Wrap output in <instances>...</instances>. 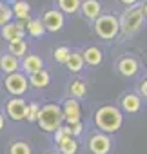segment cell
<instances>
[{
    "instance_id": "1",
    "label": "cell",
    "mask_w": 147,
    "mask_h": 154,
    "mask_svg": "<svg viewBox=\"0 0 147 154\" xmlns=\"http://www.w3.org/2000/svg\"><path fill=\"white\" fill-rule=\"evenodd\" d=\"M122 120H124V118H122V112H120L116 107H111V105L98 109V112H96V116H95L96 125H98L102 131H105V132H114V131H118V129L122 127Z\"/></svg>"
},
{
    "instance_id": "2",
    "label": "cell",
    "mask_w": 147,
    "mask_h": 154,
    "mask_svg": "<svg viewBox=\"0 0 147 154\" xmlns=\"http://www.w3.org/2000/svg\"><path fill=\"white\" fill-rule=\"evenodd\" d=\"M38 123L44 131L51 132V131H58L60 125H62V120H64V112L58 105L55 103H49V105H44L40 111H38Z\"/></svg>"
},
{
    "instance_id": "3",
    "label": "cell",
    "mask_w": 147,
    "mask_h": 154,
    "mask_svg": "<svg viewBox=\"0 0 147 154\" xmlns=\"http://www.w3.org/2000/svg\"><path fill=\"white\" fill-rule=\"evenodd\" d=\"M95 29H96V35H98V36L109 40V38H114V36H116V33H118V29H120V24H118V20H116L114 17L104 15V17H100V18L96 20Z\"/></svg>"
},
{
    "instance_id": "4",
    "label": "cell",
    "mask_w": 147,
    "mask_h": 154,
    "mask_svg": "<svg viewBox=\"0 0 147 154\" xmlns=\"http://www.w3.org/2000/svg\"><path fill=\"white\" fill-rule=\"evenodd\" d=\"M142 18H143V9H142V8H133V9H129V11L125 13V17H124V24H122L124 31H125L127 35L134 33V31L142 26Z\"/></svg>"
},
{
    "instance_id": "5",
    "label": "cell",
    "mask_w": 147,
    "mask_h": 154,
    "mask_svg": "<svg viewBox=\"0 0 147 154\" xmlns=\"http://www.w3.org/2000/svg\"><path fill=\"white\" fill-rule=\"evenodd\" d=\"M6 89H8L11 94H22V93H26V89H27V80L24 78L22 74L13 72V74H9L8 78H6Z\"/></svg>"
},
{
    "instance_id": "6",
    "label": "cell",
    "mask_w": 147,
    "mask_h": 154,
    "mask_svg": "<svg viewBox=\"0 0 147 154\" xmlns=\"http://www.w3.org/2000/svg\"><path fill=\"white\" fill-rule=\"evenodd\" d=\"M89 149L93 154H107L111 150V140L104 134H96L89 141Z\"/></svg>"
},
{
    "instance_id": "7",
    "label": "cell",
    "mask_w": 147,
    "mask_h": 154,
    "mask_svg": "<svg viewBox=\"0 0 147 154\" xmlns=\"http://www.w3.org/2000/svg\"><path fill=\"white\" fill-rule=\"evenodd\" d=\"M62 112H64V118L67 120L69 125L80 122V105H78L77 100H67L65 105H64V111H62Z\"/></svg>"
},
{
    "instance_id": "8",
    "label": "cell",
    "mask_w": 147,
    "mask_h": 154,
    "mask_svg": "<svg viewBox=\"0 0 147 154\" xmlns=\"http://www.w3.org/2000/svg\"><path fill=\"white\" fill-rule=\"evenodd\" d=\"M64 26V17L60 11H47L44 17V29L49 31H60Z\"/></svg>"
},
{
    "instance_id": "9",
    "label": "cell",
    "mask_w": 147,
    "mask_h": 154,
    "mask_svg": "<svg viewBox=\"0 0 147 154\" xmlns=\"http://www.w3.org/2000/svg\"><path fill=\"white\" fill-rule=\"evenodd\" d=\"M8 114L11 120H24L26 118V103L20 98H13L8 102Z\"/></svg>"
},
{
    "instance_id": "10",
    "label": "cell",
    "mask_w": 147,
    "mask_h": 154,
    "mask_svg": "<svg viewBox=\"0 0 147 154\" xmlns=\"http://www.w3.org/2000/svg\"><path fill=\"white\" fill-rule=\"evenodd\" d=\"M2 36L9 42H17V40H22L24 36V27L22 24H6L4 29H2Z\"/></svg>"
},
{
    "instance_id": "11",
    "label": "cell",
    "mask_w": 147,
    "mask_h": 154,
    "mask_svg": "<svg viewBox=\"0 0 147 154\" xmlns=\"http://www.w3.org/2000/svg\"><path fill=\"white\" fill-rule=\"evenodd\" d=\"M58 145H60V152L62 154H77V150H78V143L75 141V138L67 136V134L58 140Z\"/></svg>"
},
{
    "instance_id": "12",
    "label": "cell",
    "mask_w": 147,
    "mask_h": 154,
    "mask_svg": "<svg viewBox=\"0 0 147 154\" xmlns=\"http://www.w3.org/2000/svg\"><path fill=\"white\" fill-rule=\"evenodd\" d=\"M80 6H82V13L87 18H98L100 17V4L96 0H86V2H82Z\"/></svg>"
},
{
    "instance_id": "13",
    "label": "cell",
    "mask_w": 147,
    "mask_h": 154,
    "mask_svg": "<svg viewBox=\"0 0 147 154\" xmlns=\"http://www.w3.org/2000/svg\"><path fill=\"white\" fill-rule=\"evenodd\" d=\"M118 69H120V72H122L124 76H133V74H136V71H138V63H136L133 58H124V60L120 62Z\"/></svg>"
},
{
    "instance_id": "14",
    "label": "cell",
    "mask_w": 147,
    "mask_h": 154,
    "mask_svg": "<svg viewBox=\"0 0 147 154\" xmlns=\"http://www.w3.org/2000/svg\"><path fill=\"white\" fill-rule=\"evenodd\" d=\"M0 67H2L6 72L13 74L18 69V58H15L13 54H6V56H2V60H0Z\"/></svg>"
},
{
    "instance_id": "15",
    "label": "cell",
    "mask_w": 147,
    "mask_h": 154,
    "mask_svg": "<svg viewBox=\"0 0 147 154\" xmlns=\"http://www.w3.org/2000/svg\"><path fill=\"white\" fill-rule=\"evenodd\" d=\"M82 60H86V62L91 63V65H98V63L102 62V51H100L98 47H89V49H86Z\"/></svg>"
},
{
    "instance_id": "16",
    "label": "cell",
    "mask_w": 147,
    "mask_h": 154,
    "mask_svg": "<svg viewBox=\"0 0 147 154\" xmlns=\"http://www.w3.org/2000/svg\"><path fill=\"white\" fill-rule=\"evenodd\" d=\"M29 84L33 87H45L49 84V74L45 71H36L31 74V78H29Z\"/></svg>"
},
{
    "instance_id": "17",
    "label": "cell",
    "mask_w": 147,
    "mask_h": 154,
    "mask_svg": "<svg viewBox=\"0 0 147 154\" xmlns=\"http://www.w3.org/2000/svg\"><path fill=\"white\" fill-rule=\"evenodd\" d=\"M122 105H124V109H125L127 112H136V111L140 109V98H138L136 94H133V93H131V94H125Z\"/></svg>"
},
{
    "instance_id": "18",
    "label": "cell",
    "mask_w": 147,
    "mask_h": 154,
    "mask_svg": "<svg viewBox=\"0 0 147 154\" xmlns=\"http://www.w3.org/2000/svg\"><path fill=\"white\" fill-rule=\"evenodd\" d=\"M24 69L27 71V72H36V71H42V60L38 58V56H35V54H31V56H27L26 60H24Z\"/></svg>"
},
{
    "instance_id": "19",
    "label": "cell",
    "mask_w": 147,
    "mask_h": 154,
    "mask_svg": "<svg viewBox=\"0 0 147 154\" xmlns=\"http://www.w3.org/2000/svg\"><path fill=\"white\" fill-rule=\"evenodd\" d=\"M65 63H67V67H69V71H73V72H78V71L82 69V65H84V60H82V54H78V53H71Z\"/></svg>"
},
{
    "instance_id": "20",
    "label": "cell",
    "mask_w": 147,
    "mask_h": 154,
    "mask_svg": "<svg viewBox=\"0 0 147 154\" xmlns=\"http://www.w3.org/2000/svg\"><path fill=\"white\" fill-rule=\"evenodd\" d=\"M29 11H31V8H29L27 2H24V0H18V2L15 4V8H13V13L18 18H27L29 17Z\"/></svg>"
},
{
    "instance_id": "21",
    "label": "cell",
    "mask_w": 147,
    "mask_h": 154,
    "mask_svg": "<svg viewBox=\"0 0 147 154\" xmlns=\"http://www.w3.org/2000/svg\"><path fill=\"white\" fill-rule=\"evenodd\" d=\"M26 49H27V45H26V42L24 40H17V42H9V53L15 56V58H18V56H22L24 53H26Z\"/></svg>"
},
{
    "instance_id": "22",
    "label": "cell",
    "mask_w": 147,
    "mask_h": 154,
    "mask_svg": "<svg viewBox=\"0 0 147 154\" xmlns=\"http://www.w3.org/2000/svg\"><path fill=\"white\" fill-rule=\"evenodd\" d=\"M80 8V0H60V9L65 13H75Z\"/></svg>"
},
{
    "instance_id": "23",
    "label": "cell",
    "mask_w": 147,
    "mask_h": 154,
    "mask_svg": "<svg viewBox=\"0 0 147 154\" xmlns=\"http://www.w3.org/2000/svg\"><path fill=\"white\" fill-rule=\"evenodd\" d=\"M27 31H29L31 36H42L45 29H44V26H42L40 20H31V22L27 24Z\"/></svg>"
},
{
    "instance_id": "24",
    "label": "cell",
    "mask_w": 147,
    "mask_h": 154,
    "mask_svg": "<svg viewBox=\"0 0 147 154\" xmlns=\"http://www.w3.org/2000/svg\"><path fill=\"white\" fill-rule=\"evenodd\" d=\"M86 84L84 82H80V80H75L71 84V94L75 96V98H82L84 94H86Z\"/></svg>"
},
{
    "instance_id": "25",
    "label": "cell",
    "mask_w": 147,
    "mask_h": 154,
    "mask_svg": "<svg viewBox=\"0 0 147 154\" xmlns=\"http://www.w3.org/2000/svg\"><path fill=\"white\" fill-rule=\"evenodd\" d=\"M9 154H31V149H29L27 143H24V141H17V143L11 145Z\"/></svg>"
},
{
    "instance_id": "26",
    "label": "cell",
    "mask_w": 147,
    "mask_h": 154,
    "mask_svg": "<svg viewBox=\"0 0 147 154\" xmlns=\"http://www.w3.org/2000/svg\"><path fill=\"white\" fill-rule=\"evenodd\" d=\"M11 15H13V11L6 6V4H2L0 2V26H6V24H9V20H11Z\"/></svg>"
},
{
    "instance_id": "27",
    "label": "cell",
    "mask_w": 147,
    "mask_h": 154,
    "mask_svg": "<svg viewBox=\"0 0 147 154\" xmlns=\"http://www.w3.org/2000/svg\"><path fill=\"white\" fill-rule=\"evenodd\" d=\"M38 111H40V107H38L36 103H31L29 107H26V118H27L29 122H35V120L38 118Z\"/></svg>"
},
{
    "instance_id": "28",
    "label": "cell",
    "mask_w": 147,
    "mask_h": 154,
    "mask_svg": "<svg viewBox=\"0 0 147 154\" xmlns=\"http://www.w3.org/2000/svg\"><path fill=\"white\" fill-rule=\"evenodd\" d=\"M69 54H71V51H69L67 47H58V49L55 51V58H56L58 62H62V63H65V62H67Z\"/></svg>"
},
{
    "instance_id": "29",
    "label": "cell",
    "mask_w": 147,
    "mask_h": 154,
    "mask_svg": "<svg viewBox=\"0 0 147 154\" xmlns=\"http://www.w3.org/2000/svg\"><path fill=\"white\" fill-rule=\"evenodd\" d=\"M69 129H71V136H77V134H80V132H82V125H80V122H78V123L69 125Z\"/></svg>"
},
{
    "instance_id": "30",
    "label": "cell",
    "mask_w": 147,
    "mask_h": 154,
    "mask_svg": "<svg viewBox=\"0 0 147 154\" xmlns=\"http://www.w3.org/2000/svg\"><path fill=\"white\" fill-rule=\"evenodd\" d=\"M142 93H143V96H147V80L142 84Z\"/></svg>"
},
{
    "instance_id": "31",
    "label": "cell",
    "mask_w": 147,
    "mask_h": 154,
    "mask_svg": "<svg viewBox=\"0 0 147 154\" xmlns=\"http://www.w3.org/2000/svg\"><path fill=\"white\" fill-rule=\"evenodd\" d=\"M122 2H124V4H129V6H131V4H134V2H136V0H122Z\"/></svg>"
},
{
    "instance_id": "32",
    "label": "cell",
    "mask_w": 147,
    "mask_h": 154,
    "mask_svg": "<svg viewBox=\"0 0 147 154\" xmlns=\"http://www.w3.org/2000/svg\"><path fill=\"white\" fill-rule=\"evenodd\" d=\"M2 127H4V118H2V114H0V131H2Z\"/></svg>"
},
{
    "instance_id": "33",
    "label": "cell",
    "mask_w": 147,
    "mask_h": 154,
    "mask_svg": "<svg viewBox=\"0 0 147 154\" xmlns=\"http://www.w3.org/2000/svg\"><path fill=\"white\" fill-rule=\"evenodd\" d=\"M142 9H143V15L147 17V4H145V8H142Z\"/></svg>"
},
{
    "instance_id": "34",
    "label": "cell",
    "mask_w": 147,
    "mask_h": 154,
    "mask_svg": "<svg viewBox=\"0 0 147 154\" xmlns=\"http://www.w3.org/2000/svg\"><path fill=\"white\" fill-rule=\"evenodd\" d=\"M51 154H58V152H51Z\"/></svg>"
}]
</instances>
